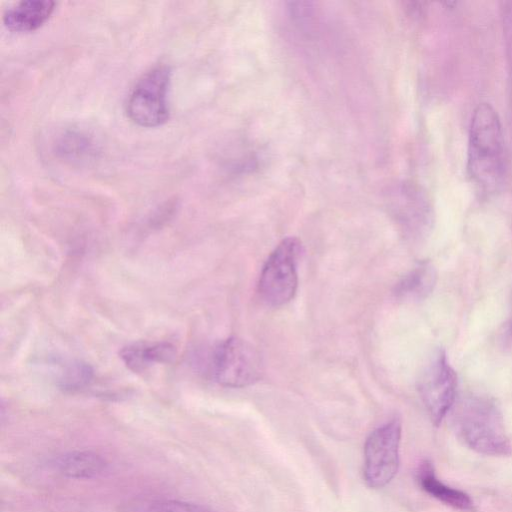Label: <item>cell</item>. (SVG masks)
<instances>
[{"label":"cell","mask_w":512,"mask_h":512,"mask_svg":"<svg viewBox=\"0 0 512 512\" xmlns=\"http://www.w3.org/2000/svg\"><path fill=\"white\" fill-rule=\"evenodd\" d=\"M467 170L473 184L485 194L500 186L504 173V140L499 116L488 103L479 104L472 115Z\"/></svg>","instance_id":"1"},{"label":"cell","mask_w":512,"mask_h":512,"mask_svg":"<svg viewBox=\"0 0 512 512\" xmlns=\"http://www.w3.org/2000/svg\"><path fill=\"white\" fill-rule=\"evenodd\" d=\"M453 426L459 439L478 453L488 456L511 454L502 414L495 402L486 396L472 394L460 399L453 411Z\"/></svg>","instance_id":"2"},{"label":"cell","mask_w":512,"mask_h":512,"mask_svg":"<svg viewBox=\"0 0 512 512\" xmlns=\"http://www.w3.org/2000/svg\"><path fill=\"white\" fill-rule=\"evenodd\" d=\"M301 242L295 237L283 239L267 258L258 281V292L267 305L280 307L290 302L297 291V262Z\"/></svg>","instance_id":"3"},{"label":"cell","mask_w":512,"mask_h":512,"mask_svg":"<svg viewBox=\"0 0 512 512\" xmlns=\"http://www.w3.org/2000/svg\"><path fill=\"white\" fill-rule=\"evenodd\" d=\"M170 79V67L166 64H157L137 80L126 101V113L132 122L141 127L151 128L167 121Z\"/></svg>","instance_id":"4"},{"label":"cell","mask_w":512,"mask_h":512,"mask_svg":"<svg viewBox=\"0 0 512 512\" xmlns=\"http://www.w3.org/2000/svg\"><path fill=\"white\" fill-rule=\"evenodd\" d=\"M211 373L222 386L246 387L260 380L263 364L252 344L238 337H230L214 348Z\"/></svg>","instance_id":"5"},{"label":"cell","mask_w":512,"mask_h":512,"mask_svg":"<svg viewBox=\"0 0 512 512\" xmlns=\"http://www.w3.org/2000/svg\"><path fill=\"white\" fill-rule=\"evenodd\" d=\"M401 422L393 419L375 429L364 445V480L368 487L386 486L399 468Z\"/></svg>","instance_id":"6"},{"label":"cell","mask_w":512,"mask_h":512,"mask_svg":"<svg viewBox=\"0 0 512 512\" xmlns=\"http://www.w3.org/2000/svg\"><path fill=\"white\" fill-rule=\"evenodd\" d=\"M457 375L444 350L432 356L418 381V391L434 425L438 426L456 401Z\"/></svg>","instance_id":"7"},{"label":"cell","mask_w":512,"mask_h":512,"mask_svg":"<svg viewBox=\"0 0 512 512\" xmlns=\"http://www.w3.org/2000/svg\"><path fill=\"white\" fill-rule=\"evenodd\" d=\"M54 156L71 164H84L96 156L97 142L93 135L79 127L58 129L51 137Z\"/></svg>","instance_id":"8"},{"label":"cell","mask_w":512,"mask_h":512,"mask_svg":"<svg viewBox=\"0 0 512 512\" xmlns=\"http://www.w3.org/2000/svg\"><path fill=\"white\" fill-rule=\"evenodd\" d=\"M56 3L51 0H23L5 9L2 20L11 31L28 32L38 29L51 16Z\"/></svg>","instance_id":"9"},{"label":"cell","mask_w":512,"mask_h":512,"mask_svg":"<svg viewBox=\"0 0 512 512\" xmlns=\"http://www.w3.org/2000/svg\"><path fill=\"white\" fill-rule=\"evenodd\" d=\"M175 356L176 349L168 342H137L120 352L123 362L134 372H142L154 363H169Z\"/></svg>","instance_id":"10"},{"label":"cell","mask_w":512,"mask_h":512,"mask_svg":"<svg viewBox=\"0 0 512 512\" xmlns=\"http://www.w3.org/2000/svg\"><path fill=\"white\" fill-rule=\"evenodd\" d=\"M420 487L429 495L461 511L473 509V501L463 491L454 489L441 482L435 475L434 467L428 460L423 461L416 473Z\"/></svg>","instance_id":"11"},{"label":"cell","mask_w":512,"mask_h":512,"mask_svg":"<svg viewBox=\"0 0 512 512\" xmlns=\"http://www.w3.org/2000/svg\"><path fill=\"white\" fill-rule=\"evenodd\" d=\"M436 271L428 261L419 262L396 284L394 294L402 300H422L433 290Z\"/></svg>","instance_id":"12"},{"label":"cell","mask_w":512,"mask_h":512,"mask_svg":"<svg viewBox=\"0 0 512 512\" xmlns=\"http://www.w3.org/2000/svg\"><path fill=\"white\" fill-rule=\"evenodd\" d=\"M107 467L105 459L93 451H72L60 456L56 468L63 476L73 479H91L101 475Z\"/></svg>","instance_id":"13"},{"label":"cell","mask_w":512,"mask_h":512,"mask_svg":"<svg viewBox=\"0 0 512 512\" xmlns=\"http://www.w3.org/2000/svg\"><path fill=\"white\" fill-rule=\"evenodd\" d=\"M92 377L89 366L82 363L70 364L66 367L61 378L63 387L72 389L86 385Z\"/></svg>","instance_id":"14"},{"label":"cell","mask_w":512,"mask_h":512,"mask_svg":"<svg viewBox=\"0 0 512 512\" xmlns=\"http://www.w3.org/2000/svg\"><path fill=\"white\" fill-rule=\"evenodd\" d=\"M148 512H213L210 508L178 500H165L152 504Z\"/></svg>","instance_id":"15"},{"label":"cell","mask_w":512,"mask_h":512,"mask_svg":"<svg viewBox=\"0 0 512 512\" xmlns=\"http://www.w3.org/2000/svg\"><path fill=\"white\" fill-rule=\"evenodd\" d=\"M507 334L510 338H512V317H511V320L508 324V328H507Z\"/></svg>","instance_id":"16"}]
</instances>
